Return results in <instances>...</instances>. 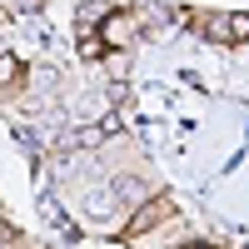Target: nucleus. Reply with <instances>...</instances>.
Segmentation results:
<instances>
[{
  "mask_svg": "<svg viewBox=\"0 0 249 249\" xmlns=\"http://www.w3.org/2000/svg\"><path fill=\"white\" fill-rule=\"evenodd\" d=\"M115 214H120V199H115L110 190H90V195H85V219L95 224V230H110Z\"/></svg>",
  "mask_w": 249,
  "mask_h": 249,
  "instance_id": "obj_1",
  "label": "nucleus"
},
{
  "mask_svg": "<svg viewBox=\"0 0 249 249\" xmlns=\"http://www.w3.org/2000/svg\"><path fill=\"white\" fill-rule=\"evenodd\" d=\"M20 80V55H0V85H15Z\"/></svg>",
  "mask_w": 249,
  "mask_h": 249,
  "instance_id": "obj_2",
  "label": "nucleus"
}]
</instances>
